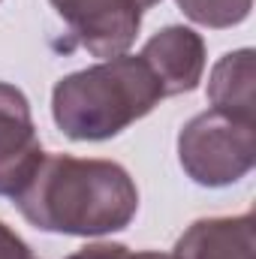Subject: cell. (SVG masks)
Wrapping results in <instances>:
<instances>
[{
  "label": "cell",
  "instance_id": "1",
  "mask_svg": "<svg viewBox=\"0 0 256 259\" xmlns=\"http://www.w3.org/2000/svg\"><path fill=\"white\" fill-rule=\"evenodd\" d=\"M12 199L30 226L75 238L121 232L139 211L136 181L121 163L69 154L42 157Z\"/></svg>",
  "mask_w": 256,
  "mask_h": 259
},
{
  "label": "cell",
  "instance_id": "2",
  "mask_svg": "<svg viewBox=\"0 0 256 259\" xmlns=\"http://www.w3.org/2000/svg\"><path fill=\"white\" fill-rule=\"evenodd\" d=\"M163 88L139 55L64 75L52 91V118L72 142H106L160 106Z\"/></svg>",
  "mask_w": 256,
  "mask_h": 259
},
{
  "label": "cell",
  "instance_id": "3",
  "mask_svg": "<svg viewBox=\"0 0 256 259\" xmlns=\"http://www.w3.org/2000/svg\"><path fill=\"white\" fill-rule=\"evenodd\" d=\"M178 160L199 187H229L256 166V121L202 112L178 133Z\"/></svg>",
  "mask_w": 256,
  "mask_h": 259
},
{
  "label": "cell",
  "instance_id": "4",
  "mask_svg": "<svg viewBox=\"0 0 256 259\" xmlns=\"http://www.w3.org/2000/svg\"><path fill=\"white\" fill-rule=\"evenodd\" d=\"M75 46L94 58L127 55L142 27L139 0H49Z\"/></svg>",
  "mask_w": 256,
  "mask_h": 259
},
{
  "label": "cell",
  "instance_id": "5",
  "mask_svg": "<svg viewBox=\"0 0 256 259\" xmlns=\"http://www.w3.org/2000/svg\"><path fill=\"white\" fill-rule=\"evenodd\" d=\"M42 157L30 100L15 84L0 81V196L12 199L30 181Z\"/></svg>",
  "mask_w": 256,
  "mask_h": 259
},
{
  "label": "cell",
  "instance_id": "6",
  "mask_svg": "<svg viewBox=\"0 0 256 259\" xmlns=\"http://www.w3.org/2000/svg\"><path fill=\"white\" fill-rule=\"evenodd\" d=\"M163 88V97L190 94L199 88L205 72V39L193 27L169 24L157 30L139 55Z\"/></svg>",
  "mask_w": 256,
  "mask_h": 259
},
{
  "label": "cell",
  "instance_id": "7",
  "mask_svg": "<svg viewBox=\"0 0 256 259\" xmlns=\"http://www.w3.org/2000/svg\"><path fill=\"white\" fill-rule=\"evenodd\" d=\"M256 220L253 214L238 217H205L184 229L175 241V259H253Z\"/></svg>",
  "mask_w": 256,
  "mask_h": 259
},
{
  "label": "cell",
  "instance_id": "8",
  "mask_svg": "<svg viewBox=\"0 0 256 259\" xmlns=\"http://www.w3.org/2000/svg\"><path fill=\"white\" fill-rule=\"evenodd\" d=\"M253 49H235L226 52L208 75V100L217 112L256 121V100H253V78L256 61Z\"/></svg>",
  "mask_w": 256,
  "mask_h": 259
},
{
  "label": "cell",
  "instance_id": "9",
  "mask_svg": "<svg viewBox=\"0 0 256 259\" xmlns=\"http://www.w3.org/2000/svg\"><path fill=\"white\" fill-rule=\"evenodd\" d=\"M175 3L193 24H202L211 30L235 27L253 9V0H175Z\"/></svg>",
  "mask_w": 256,
  "mask_h": 259
},
{
  "label": "cell",
  "instance_id": "10",
  "mask_svg": "<svg viewBox=\"0 0 256 259\" xmlns=\"http://www.w3.org/2000/svg\"><path fill=\"white\" fill-rule=\"evenodd\" d=\"M66 259H175V256L157 253V250H130L124 244H112V241H97V244H88V247L69 253Z\"/></svg>",
  "mask_w": 256,
  "mask_h": 259
},
{
  "label": "cell",
  "instance_id": "11",
  "mask_svg": "<svg viewBox=\"0 0 256 259\" xmlns=\"http://www.w3.org/2000/svg\"><path fill=\"white\" fill-rule=\"evenodd\" d=\"M0 259H39V256L30 250V244L12 226H6L0 220Z\"/></svg>",
  "mask_w": 256,
  "mask_h": 259
},
{
  "label": "cell",
  "instance_id": "12",
  "mask_svg": "<svg viewBox=\"0 0 256 259\" xmlns=\"http://www.w3.org/2000/svg\"><path fill=\"white\" fill-rule=\"evenodd\" d=\"M160 0H139V6H142V12H148V9H154Z\"/></svg>",
  "mask_w": 256,
  "mask_h": 259
}]
</instances>
